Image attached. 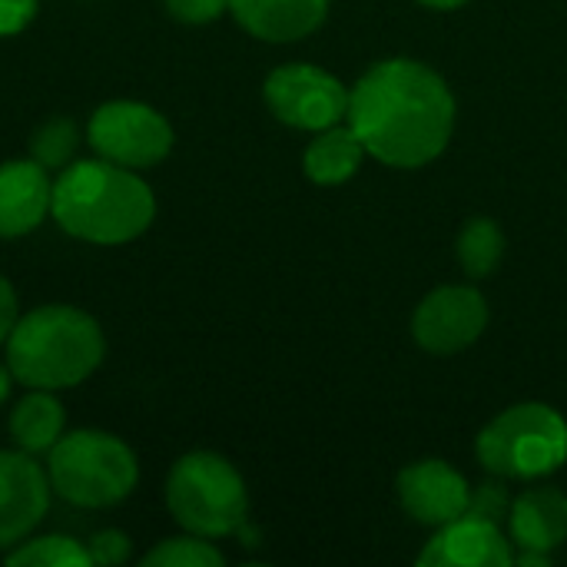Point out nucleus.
I'll use <instances>...</instances> for the list:
<instances>
[{
    "label": "nucleus",
    "mask_w": 567,
    "mask_h": 567,
    "mask_svg": "<svg viewBox=\"0 0 567 567\" xmlns=\"http://www.w3.org/2000/svg\"><path fill=\"white\" fill-rule=\"evenodd\" d=\"M349 126L365 153L395 169L432 163L452 140L455 96L419 60H382L349 90Z\"/></svg>",
    "instance_id": "1"
},
{
    "label": "nucleus",
    "mask_w": 567,
    "mask_h": 567,
    "mask_svg": "<svg viewBox=\"0 0 567 567\" xmlns=\"http://www.w3.org/2000/svg\"><path fill=\"white\" fill-rule=\"evenodd\" d=\"M53 223L90 246L140 239L156 219L153 186L130 166L110 159H73L53 179Z\"/></svg>",
    "instance_id": "2"
},
{
    "label": "nucleus",
    "mask_w": 567,
    "mask_h": 567,
    "mask_svg": "<svg viewBox=\"0 0 567 567\" xmlns=\"http://www.w3.org/2000/svg\"><path fill=\"white\" fill-rule=\"evenodd\" d=\"M106 355L100 322L66 302L23 312L7 339V365L27 389H73L86 382Z\"/></svg>",
    "instance_id": "3"
},
{
    "label": "nucleus",
    "mask_w": 567,
    "mask_h": 567,
    "mask_svg": "<svg viewBox=\"0 0 567 567\" xmlns=\"http://www.w3.org/2000/svg\"><path fill=\"white\" fill-rule=\"evenodd\" d=\"M47 475L53 492L73 508H113L136 492V452L100 429L63 432L50 449Z\"/></svg>",
    "instance_id": "4"
},
{
    "label": "nucleus",
    "mask_w": 567,
    "mask_h": 567,
    "mask_svg": "<svg viewBox=\"0 0 567 567\" xmlns=\"http://www.w3.org/2000/svg\"><path fill=\"white\" fill-rule=\"evenodd\" d=\"M166 508L183 532L213 542L236 535L246 525L249 495L229 458L216 452H189L169 468Z\"/></svg>",
    "instance_id": "5"
},
{
    "label": "nucleus",
    "mask_w": 567,
    "mask_h": 567,
    "mask_svg": "<svg viewBox=\"0 0 567 567\" xmlns=\"http://www.w3.org/2000/svg\"><path fill=\"white\" fill-rule=\"evenodd\" d=\"M478 462L498 478H545L567 462V422L542 402L512 405L482 429Z\"/></svg>",
    "instance_id": "6"
},
{
    "label": "nucleus",
    "mask_w": 567,
    "mask_h": 567,
    "mask_svg": "<svg viewBox=\"0 0 567 567\" xmlns=\"http://www.w3.org/2000/svg\"><path fill=\"white\" fill-rule=\"evenodd\" d=\"M173 126L169 120L140 100H110L90 113L86 143L100 159L116 166L146 169L169 156L173 150Z\"/></svg>",
    "instance_id": "7"
},
{
    "label": "nucleus",
    "mask_w": 567,
    "mask_h": 567,
    "mask_svg": "<svg viewBox=\"0 0 567 567\" xmlns=\"http://www.w3.org/2000/svg\"><path fill=\"white\" fill-rule=\"evenodd\" d=\"M272 116L296 130H329L349 116V90L339 76L312 63H286L262 86Z\"/></svg>",
    "instance_id": "8"
},
{
    "label": "nucleus",
    "mask_w": 567,
    "mask_h": 567,
    "mask_svg": "<svg viewBox=\"0 0 567 567\" xmlns=\"http://www.w3.org/2000/svg\"><path fill=\"white\" fill-rule=\"evenodd\" d=\"M488 326V302L472 286H442L429 292L412 319L415 342L432 355L468 349Z\"/></svg>",
    "instance_id": "9"
},
{
    "label": "nucleus",
    "mask_w": 567,
    "mask_h": 567,
    "mask_svg": "<svg viewBox=\"0 0 567 567\" xmlns=\"http://www.w3.org/2000/svg\"><path fill=\"white\" fill-rule=\"evenodd\" d=\"M50 475L47 468L20 452L7 449L0 452V551L7 555L20 542L33 535V528L43 522L50 508Z\"/></svg>",
    "instance_id": "10"
},
{
    "label": "nucleus",
    "mask_w": 567,
    "mask_h": 567,
    "mask_svg": "<svg viewBox=\"0 0 567 567\" xmlns=\"http://www.w3.org/2000/svg\"><path fill=\"white\" fill-rule=\"evenodd\" d=\"M399 502L415 522L442 528L468 512L472 488L465 475L455 472L449 462L425 458L399 475Z\"/></svg>",
    "instance_id": "11"
},
{
    "label": "nucleus",
    "mask_w": 567,
    "mask_h": 567,
    "mask_svg": "<svg viewBox=\"0 0 567 567\" xmlns=\"http://www.w3.org/2000/svg\"><path fill=\"white\" fill-rule=\"evenodd\" d=\"M515 561L512 542L488 518L462 515L435 532L419 555L425 567H508Z\"/></svg>",
    "instance_id": "12"
},
{
    "label": "nucleus",
    "mask_w": 567,
    "mask_h": 567,
    "mask_svg": "<svg viewBox=\"0 0 567 567\" xmlns=\"http://www.w3.org/2000/svg\"><path fill=\"white\" fill-rule=\"evenodd\" d=\"M53 206V179L37 159L0 163V239H20L40 229Z\"/></svg>",
    "instance_id": "13"
},
{
    "label": "nucleus",
    "mask_w": 567,
    "mask_h": 567,
    "mask_svg": "<svg viewBox=\"0 0 567 567\" xmlns=\"http://www.w3.org/2000/svg\"><path fill=\"white\" fill-rule=\"evenodd\" d=\"M229 13L256 40L292 43L326 23L329 0H229Z\"/></svg>",
    "instance_id": "14"
},
{
    "label": "nucleus",
    "mask_w": 567,
    "mask_h": 567,
    "mask_svg": "<svg viewBox=\"0 0 567 567\" xmlns=\"http://www.w3.org/2000/svg\"><path fill=\"white\" fill-rule=\"evenodd\" d=\"M508 532L522 555H551L567 542V495L558 488H528L508 508Z\"/></svg>",
    "instance_id": "15"
},
{
    "label": "nucleus",
    "mask_w": 567,
    "mask_h": 567,
    "mask_svg": "<svg viewBox=\"0 0 567 567\" xmlns=\"http://www.w3.org/2000/svg\"><path fill=\"white\" fill-rule=\"evenodd\" d=\"M10 442L13 449L27 455H50V449L63 439L66 429V412L56 392L47 389H30L13 409H10Z\"/></svg>",
    "instance_id": "16"
},
{
    "label": "nucleus",
    "mask_w": 567,
    "mask_h": 567,
    "mask_svg": "<svg viewBox=\"0 0 567 567\" xmlns=\"http://www.w3.org/2000/svg\"><path fill=\"white\" fill-rule=\"evenodd\" d=\"M362 156H365V146L355 136V130L336 123L329 130H319V136L306 146L302 169L319 186H339L359 173Z\"/></svg>",
    "instance_id": "17"
},
{
    "label": "nucleus",
    "mask_w": 567,
    "mask_h": 567,
    "mask_svg": "<svg viewBox=\"0 0 567 567\" xmlns=\"http://www.w3.org/2000/svg\"><path fill=\"white\" fill-rule=\"evenodd\" d=\"M505 256V233L495 219H468L458 233V262L472 279H488Z\"/></svg>",
    "instance_id": "18"
},
{
    "label": "nucleus",
    "mask_w": 567,
    "mask_h": 567,
    "mask_svg": "<svg viewBox=\"0 0 567 567\" xmlns=\"http://www.w3.org/2000/svg\"><path fill=\"white\" fill-rule=\"evenodd\" d=\"M10 567H90L86 545L66 535H43V538H27L17 548L7 551Z\"/></svg>",
    "instance_id": "19"
},
{
    "label": "nucleus",
    "mask_w": 567,
    "mask_h": 567,
    "mask_svg": "<svg viewBox=\"0 0 567 567\" xmlns=\"http://www.w3.org/2000/svg\"><path fill=\"white\" fill-rule=\"evenodd\" d=\"M80 146V130L70 116H50L43 120L30 136V159H37L43 169L60 173L73 163Z\"/></svg>",
    "instance_id": "20"
},
{
    "label": "nucleus",
    "mask_w": 567,
    "mask_h": 567,
    "mask_svg": "<svg viewBox=\"0 0 567 567\" xmlns=\"http://www.w3.org/2000/svg\"><path fill=\"white\" fill-rule=\"evenodd\" d=\"M226 558L223 551L199 535H179V538H166L156 548H150L143 555V567H223Z\"/></svg>",
    "instance_id": "21"
},
{
    "label": "nucleus",
    "mask_w": 567,
    "mask_h": 567,
    "mask_svg": "<svg viewBox=\"0 0 567 567\" xmlns=\"http://www.w3.org/2000/svg\"><path fill=\"white\" fill-rule=\"evenodd\" d=\"M130 551H133V542H130V535H123L120 528H103V532H96V535L86 542L90 565L116 567L123 565V561H130Z\"/></svg>",
    "instance_id": "22"
},
{
    "label": "nucleus",
    "mask_w": 567,
    "mask_h": 567,
    "mask_svg": "<svg viewBox=\"0 0 567 567\" xmlns=\"http://www.w3.org/2000/svg\"><path fill=\"white\" fill-rule=\"evenodd\" d=\"M166 13L179 23H213L229 10V0H163Z\"/></svg>",
    "instance_id": "23"
},
{
    "label": "nucleus",
    "mask_w": 567,
    "mask_h": 567,
    "mask_svg": "<svg viewBox=\"0 0 567 567\" xmlns=\"http://www.w3.org/2000/svg\"><path fill=\"white\" fill-rule=\"evenodd\" d=\"M508 495H505V488L502 485H478L475 492H472V502H468V512L465 515H475V518H488V522H502V515H508Z\"/></svg>",
    "instance_id": "24"
},
{
    "label": "nucleus",
    "mask_w": 567,
    "mask_h": 567,
    "mask_svg": "<svg viewBox=\"0 0 567 567\" xmlns=\"http://www.w3.org/2000/svg\"><path fill=\"white\" fill-rule=\"evenodd\" d=\"M40 0H0V37H13L33 23Z\"/></svg>",
    "instance_id": "25"
},
{
    "label": "nucleus",
    "mask_w": 567,
    "mask_h": 567,
    "mask_svg": "<svg viewBox=\"0 0 567 567\" xmlns=\"http://www.w3.org/2000/svg\"><path fill=\"white\" fill-rule=\"evenodd\" d=\"M20 319V302H17V292L10 286V279L0 276V346H7L13 326Z\"/></svg>",
    "instance_id": "26"
},
{
    "label": "nucleus",
    "mask_w": 567,
    "mask_h": 567,
    "mask_svg": "<svg viewBox=\"0 0 567 567\" xmlns=\"http://www.w3.org/2000/svg\"><path fill=\"white\" fill-rule=\"evenodd\" d=\"M17 379H13V372H10V365H0V405L7 402V395H10V385H13Z\"/></svg>",
    "instance_id": "27"
},
{
    "label": "nucleus",
    "mask_w": 567,
    "mask_h": 567,
    "mask_svg": "<svg viewBox=\"0 0 567 567\" xmlns=\"http://www.w3.org/2000/svg\"><path fill=\"white\" fill-rule=\"evenodd\" d=\"M419 3H425V7H432V10H455V7H462V3H468V0H419Z\"/></svg>",
    "instance_id": "28"
}]
</instances>
